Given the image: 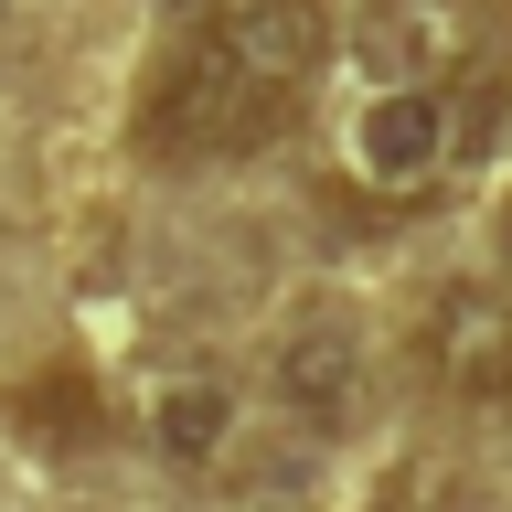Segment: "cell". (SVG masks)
<instances>
[{"label": "cell", "mask_w": 512, "mask_h": 512, "mask_svg": "<svg viewBox=\"0 0 512 512\" xmlns=\"http://www.w3.org/2000/svg\"><path fill=\"white\" fill-rule=\"evenodd\" d=\"M352 64L374 96H448L480 64V0H363Z\"/></svg>", "instance_id": "cell-2"}, {"label": "cell", "mask_w": 512, "mask_h": 512, "mask_svg": "<svg viewBox=\"0 0 512 512\" xmlns=\"http://www.w3.org/2000/svg\"><path fill=\"white\" fill-rule=\"evenodd\" d=\"M288 118H299V96L246 86V75H235V64H224L203 32H182V43H171L150 75H139L128 139H139L150 160H235V150H267Z\"/></svg>", "instance_id": "cell-1"}, {"label": "cell", "mask_w": 512, "mask_h": 512, "mask_svg": "<svg viewBox=\"0 0 512 512\" xmlns=\"http://www.w3.org/2000/svg\"><path fill=\"white\" fill-rule=\"evenodd\" d=\"M192 32L267 96H299L320 75V54H331V11H320V0H214Z\"/></svg>", "instance_id": "cell-4"}, {"label": "cell", "mask_w": 512, "mask_h": 512, "mask_svg": "<svg viewBox=\"0 0 512 512\" xmlns=\"http://www.w3.org/2000/svg\"><path fill=\"white\" fill-rule=\"evenodd\" d=\"M416 352L459 406L512 416V278H448L427 299V320H416Z\"/></svg>", "instance_id": "cell-3"}, {"label": "cell", "mask_w": 512, "mask_h": 512, "mask_svg": "<svg viewBox=\"0 0 512 512\" xmlns=\"http://www.w3.org/2000/svg\"><path fill=\"white\" fill-rule=\"evenodd\" d=\"M512 118V75H480V96H470V118H459V160H480L491 150V128Z\"/></svg>", "instance_id": "cell-8"}, {"label": "cell", "mask_w": 512, "mask_h": 512, "mask_svg": "<svg viewBox=\"0 0 512 512\" xmlns=\"http://www.w3.org/2000/svg\"><path fill=\"white\" fill-rule=\"evenodd\" d=\"M448 160H459V107H448V96H363L352 171L374 192H427Z\"/></svg>", "instance_id": "cell-5"}, {"label": "cell", "mask_w": 512, "mask_h": 512, "mask_svg": "<svg viewBox=\"0 0 512 512\" xmlns=\"http://www.w3.org/2000/svg\"><path fill=\"white\" fill-rule=\"evenodd\" d=\"M267 384H278V406L299 427H352V406H363V342L342 320H299L278 342V363H267Z\"/></svg>", "instance_id": "cell-6"}, {"label": "cell", "mask_w": 512, "mask_h": 512, "mask_svg": "<svg viewBox=\"0 0 512 512\" xmlns=\"http://www.w3.org/2000/svg\"><path fill=\"white\" fill-rule=\"evenodd\" d=\"M491 246H502V256H512V192H502V214H491Z\"/></svg>", "instance_id": "cell-9"}, {"label": "cell", "mask_w": 512, "mask_h": 512, "mask_svg": "<svg viewBox=\"0 0 512 512\" xmlns=\"http://www.w3.org/2000/svg\"><path fill=\"white\" fill-rule=\"evenodd\" d=\"M150 438H160V459L203 470V459H224V438H235V395H224L214 374H192V384H160V406H150Z\"/></svg>", "instance_id": "cell-7"}]
</instances>
